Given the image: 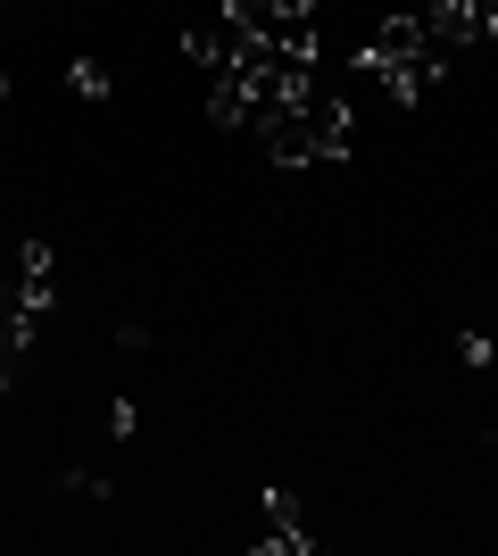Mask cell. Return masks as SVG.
Listing matches in <instances>:
<instances>
[{"instance_id":"cell-1","label":"cell","mask_w":498,"mask_h":556,"mask_svg":"<svg viewBox=\"0 0 498 556\" xmlns=\"http://www.w3.org/2000/svg\"><path fill=\"white\" fill-rule=\"evenodd\" d=\"M258 141L274 166H332V159H349V141H357V109L341 92H324V84H308L283 116L258 125Z\"/></svg>"},{"instance_id":"cell-2","label":"cell","mask_w":498,"mask_h":556,"mask_svg":"<svg viewBox=\"0 0 498 556\" xmlns=\"http://www.w3.org/2000/svg\"><path fill=\"white\" fill-rule=\"evenodd\" d=\"M250 548L258 556H316V532H308V515H299L291 490H258V532H250Z\"/></svg>"},{"instance_id":"cell-3","label":"cell","mask_w":498,"mask_h":556,"mask_svg":"<svg viewBox=\"0 0 498 556\" xmlns=\"http://www.w3.org/2000/svg\"><path fill=\"white\" fill-rule=\"evenodd\" d=\"M416 17H424V42L440 50V59H457V50L482 42V0H424Z\"/></svg>"},{"instance_id":"cell-4","label":"cell","mask_w":498,"mask_h":556,"mask_svg":"<svg viewBox=\"0 0 498 556\" xmlns=\"http://www.w3.org/2000/svg\"><path fill=\"white\" fill-rule=\"evenodd\" d=\"M67 84H75L84 100H108V92H117V75L100 67V59H75V67H67Z\"/></svg>"},{"instance_id":"cell-5","label":"cell","mask_w":498,"mask_h":556,"mask_svg":"<svg viewBox=\"0 0 498 556\" xmlns=\"http://www.w3.org/2000/svg\"><path fill=\"white\" fill-rule=\"evenodd\" d=\"M457 357H465L474 374H490V366H498V332H465V341H457Z\"/></svg>"},{"instance_id":"cell-6","label":"cell","mask_w":498,"mask_h":556,"mask_svg":"<svg viewBox=\"0 0 498 556\" xmlns=\"http://www.w3.org/2000/svg\"><path fill=\"white\" fill-rule=\"evenodd\" d=\"M482 42H498V0H482Z\"/></svg>"},{"instance_id":"cell-7","label":"cell","mask_w":498,"mask_h":556,"mask_svg":"<svg viewBox=\"0 0 498 556\" xmlns=\"http://www.w3.org/2000/svg\"><path fill=\"white\" fill-rule=\"evenodd\" d=\"M0 109H9V75H0Z\"/></svg>"}]
</instances>
